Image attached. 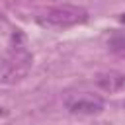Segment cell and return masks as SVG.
<instances>
[{"instance_id":"6da1fadb","label":"cell","mask_w":125,"mask_h":125,"mask_svg":"<svg viewBox=\"0 0 125 125\" xmlns=\"http://www.w3.org/2000/svg\"><path fill=\"white\" fill-rule=\"evenodd\" d=\"M31 68V55L25 49L12 53L8 59L0 61V84H16L27 76Z\"/></svg>"},{"instance_id":"7a4b0ae2","label":"cell","mask_w":125,"mask_h":125,"mask_svg":"<svg viewBox=\"0 0 125 125\" xmlns=\"http://www.w3.org/2000/svg\"><path fill=\"white\" fill-rule=\"evenodd\" d=\"M86 20H88V12L84 8L62 4V6H55V8L47 10V14L43 16L41 21L47 25H53V27H70V25L82 23Z\"/></svg>"},{"instance_id":"3957f363","label":"cell","mask_w":125,"mask_h":125,"mask_svg":"<svg viewBox=\"0 0 125 125\" xmlns=\"http://www.w3.org/2000/svg\"><path fill=\"white\" fill-rule=\"evenodd\" d=\"M66 109L74 115H98L104 111V100L94 96H78L66 102Z\"/></svg>"},{"instance_id":"277c9868","label":"cell","mask_w":125,"mask_h":125,"mask_svg":"<svg viewBox=\"0 0 125 125\" xmlns=\"http://www.w3.org/2000/svg\"><path fill=\"white\" fill-rule=\"evenodd\" d=\"M96 86L104 92H109V94L125 92V72H119V70L102 72L96 76Z\"/></svg>"},{"instance_id":"5b68a950","label":"cell","mask_w":125,"mask_h":125,"mask_svg":"<svg viewBox=\"0 0 125 125\" xmlns=\"http://www.w3.org/2000/svg\"><path fill=\"white\" fill-rule=\"evenodd\" d=\"M107 47L117 57H125V31H113L107 39Z\"/></svg>"},{"instance_id":"8992f818","label":"cell","mask_w":125,"mask_h":125,"mask_svg":"<svg viewBox=\"0 0 125 125\" xmlns=\"http://www.w3.org/2000/svg\"><path fill=\"white\" fill-rule=\"evenodd\" d=\"M119 21H121V23H125V14H121V16H119Z\"/></svg>"},{"instance_id":"52a82bcc","label":"cell","mask_w":125,"mask_h":125,"mask_svg":"<svg viewBox=\"0 0 125 125\" xmlns=\"http://www.w3.org/2000/svg\"><path fill=\"white\" fill-rule=\"evenodd\" d=\"M2 115H4V109H2V107H0V117H2Z\"/></svg>"}]
</instances>
